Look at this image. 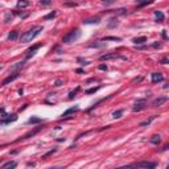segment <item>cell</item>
I'll return each instance as SVG.
<instances>
[{"mask_svg":"<svg viewBox=\"0 0 169 169\" xmlns=\"http://www.w3.org/2000/svg\"><path fill=\"white\" fill-rule=\"evenodd\" d=\"M0 70H1V67H0Z\"/></svg>","mask_w":169,"mask_h":169,"instance_id":"41","label":"cell"},{"mask_svg":"<svg viewBox=\"0 0 169 169\" xmlns=\"http://www.w3.org/2000/svg\"><path fill=\"white\" fill-rule=\"evenodd\" d=\"M149 143H152V144H155V145H159L160 143H161V136H160V135H153V136L149 139Z\"/></svg>","mask_w":169,"mask_h":169,"instance_id":"12","label":"cell"},{"mask_svg":"<svg viewBox=\"0 0 169 169\" xmlns=\"http://www.w3.org/2000/svg\"><path fill=\"white\" fill-rule=\"evenodd\" d=\"M61 83H62L61 81H55V86H61Z\"/></svg>","mask_w":169,"mask_h":169,"instance_id":"40","label":"cell"},{"mask_svg":"<svg viewBox=\"0 0 169 169\" xmlns=\"http://www.w3.org/2000/svg\"><path fill=\"white\" fill-rule=\"evenodd\" d=\"M132 41H134V44L140 45V44H144V42H147V37H145V36H142V37H135Z\"/></svg>","mask_w":169,"mask_h":169,"instance_id":"14","label":"cell"},{"mask_svg":"<svg viewBox=\"0 0 169 169\" xmlns=\"http://www.w3.org/2000/svg\"><path fill=\"white\" fill-rule=\"evenodd\" d=\"M100 21V17H91V19H86V20L83 21V23H85V24H98V23H99Z\"/></svg>","mask_w":169,"mask_h":169,"instance_id":"15","label":"cell"},{"mask_svg":"<svg viewBox=\"0 0 169 169\" xmlns=\"http://www.w3.org/2000/svg\"><path fill=\"white\" fill-rule=\"evenodd\" d=\"M24 61H23V62H17L16 63V65H13L12 66V70H15V69H20V67H23V66H24Z\"/></svg>","mask_w":169,"mask_h":169,"instance_id":"28","label":"cell"},{"mask_svg":"<svg viewBox=\"0 0 169 169\" xmlns=\"http://www.w3.org/2000/svg\"><path fill=\"white\" fill-rule=\"evenodd\" d=\"M55 15H57V13H55V11H52V12H50V13H48V15H46V16H45V20H50V19H53V17H55Z\"/></svg>","mask_w":169,"mask_h":169,"instance_id":"25","label":"cell"},{"mask_svg":"<svg viewBox=\"0 0 169 169\" xmlns=\"http://www.w3.org/2000/svg\"><path fill=\"white\" fill-rule=\"evenodd\" d=\"M145 107H147V103H145V100H144V99H139L138 102L135 103V107L132 108V110H134V112H139V111L144 110Z\"/></svg>","mask_w":169,"mask_h":169,"instance_id":"4","label":"cell"},{"mask_svg":"<svg viewBox=\"0 0 169 169\" xmlns=\"http://www.w3.org/2000/svg\"><path fill=\"white\" fill-rule=\"evenodd\" d=\"M55 151H57V149H52V151H49L48 153H46V155H44V156H42V159H45V157H48L49 155H52V153H54Z\"/></svg>","mask_w":169,"mask_h":169,"instance_id":"34","label":"cell"},{"mask_svg":"<svg viewBox=\"0 0 169 169\" xmlns=\"http://www.w3.org/2000/svg\"><path fill=\"white\" fill-rule=\"evenodd\" d=\"M79 37H81L79 29H74V31L69 32L67 35L63 36V37H62V42H63V44H71V42L77 41Z\"/></svg>","mask_w":169,"mask_h":169,"instance_id":"2","label":"cell"},{"mask_svg":"<svg viewBox=\"0 0 169 169\" xmlns=\"http://www.w3.org/2000/svg\"><path fill=\"white\" fill-rule=\"evenodd\" d=\"M136 3H138V7H144V5H147V4L152 3V0H136Z\"/></svg>","mask_w":169,"mask_h":169,"instance_id":"20","label":"cell"},{"mask_svg":"<svg viewBox=\"0 0 169 169\" xmlns=\"http://www.w3.org/2000/svg\"><path fill=\"white\" fill-rule=\"evenodd\" d=\"M100 1L103 4H106V5H110V4H114L116 0H100Z\"/></svg>","mask_w":169,"mask_h":169,"instance_id":"31","label":"cell"},{"mask_svg":"<svg viewBox=\"0 0 169 169\" xmlns=\"http://www.w3.org/2000/svg\"><path fill=\"white\" fill-rule=\"evenodd\" d=\"M104 42H100V44H98V42H91V44H89L90 48H103L104 46Z\"/></svg>","mask_w":169,"mask_h":169,"instance_id":"21","label":"cell"},{"mask_svg":"<svg viewBox=\"0 0 169 169\" xmlns=\"http://www.w3.org/2000/svg\"><path fill=\"white\" fill-rule=\"evenodd\" d=\"M99 69H100V70H107V66H106V65H100V66H99Z\"/></svg>","mask_w":169,"mask_h":169,"instance_id":"38","label":"cell"},{"mask_svg":"<svg viewBox=\"0 0 169 169\" xmlns=\"http://www.w3.org/2000/svg\"><path fill=\"white\" fill-rule=\"evenodd\" d=\"M100 61H106V59H114V58H119V54L116 53H111V54H103L99 57Z\"/></svg>","mask_w":169,"mask_h":169,"instance_id":"11","label":"cell"},{"mask_svg":"<svg viewBox=\"0 0 169 169\" xmlns=\"http://www.w3.org/2000/svg\"><path fill=\"white\" fill-rule=\"evenodd\" d=\"M65 5H73L74 7V5H77V3H65Z\"/></svg>","mask_w":169,"mask_h":169,"instance_id":"39","label":"cell"},{"mask_svg":"<svg viewBox=\"0 0 169 169\" xmlns=\"http://www.w3.org/2000/svg\"><path fill=\"white\" fill-rule=\"evenodd\" d=\"M116 25H118V20H116V19H111L110 23H108V28H114V27H116Z\"/></svg>","mask_w":169,"mask_h":169,"instance_id":"26","label":"cell"},{"mask_svg":"<svg viewBox=\"0 0 169 169\" xmlns=\"http://www.w3.org/2000/svg\"><path fill=\"white\" fill-rule=\"evenodd\" d=\"M19 75H20V74H19V71L13 73V74H12V75H8L7 78H5V79L3 81V83H1V85H3V86H5V85H8V83L13 82V81L16 79V78H19Z\"/></svg>","mask_w":169,"mask_h":169,"instance_id":"5","label":"cell"},{"mask_svg":"<svg viewBox=\"0 0 169 169\" xmlns=\"http://www.w3.org/2000/svg\"><path fill=\"white\" fill-rule=\"evenodd\" d=\"M164 79L161 73H152V83H157V82H161Z\"/></svg>","mask_w":169,"mask_h":169,"instance_id":"8","label":"cell"},{"mask_svg":"<svg viewBox=\"0 0 169 169\" xmlns=\"http://www.w3.org/2000/svg\"><path fill=\"white\" fill-rule=\"evenodd\" d=\"M40 122H41L40 118H31V119L28 120V123H29V124H36V123H40Z\"/></svg>","mask_w":169,"mask_h":169,"instance_id":"22","label":"cell"},{"mask_svg":"<svg viewBox=\"0 0 169 169\" xmlns=\"http://www.w3.org/2000/svg\"><path fill=\"white\" fill-rule=\"evenodd\" d=\"M152 46H153V48H160V46H161V44H159V42H155V44L152 45Z\"/></svg>","mask_w":169,"mask_h":169,"instance_id":"36","label":"cell"},{"mask_svg":"<svg viewBox=\"0 0 169 169\" xmlns=\"http://www.w3.org/2000/svg\"><path fill=\"white\" fill-rule=\"evenodd\" d=\"M42 32V27H33L28 32H25L24 35L20 37V42H31L33 38H36L40 33Z\"/></svg>","mask_w":169,"mask_h":169,"instance_id":"1","label":"cell"},{"mask_svg":"<svg viewBox=\"0 0 169 169\" xmlns=\"http://www.w3.org/2000/svg\"><path fill=\"white\" fill-rule=\"evenodd\" d=\"M17 37H19V32H17V31H12L9 35H8V40H11V41L16 40Z\"/></svg>","mask_w":169,"mask_h":169,"instance_id":"18","label":"cell"},{"mask_svg":"<svg viewBox=\"0 0 169 169\" xmlns=\"http://www.w3.org/2000/svg\"><path fill=\"white\" fill-rule=\"evenodd\" d=\"M120 40H122L120 37H110V36L103 38V41H120Z\"/></svg>","mask_w":169,"mask_h":169,"instance_id":"24","label":"cell"},{"mask_svg":"<svg viewBox=\"0 0 169 169\" xmlns=\"http://www.w3.org/2000/svg\"><path fill=\"white\" fill-rule=\"evenodd\" d=\"M161 36H162V38H164V40H168V36H166V32L165 31H162Z\"/></svg>","mask_w":169,"mask_h":169,"instance_id":"35","label":"cell"},{"mask_svg":"<svg viewBox=\"0 0 169 169\" xmlns=\"http://www.w3.org/2000/svg\"><path fill=\"white\" fill-rule=\"evenodd\" d=\"M78 110H79L78 107H71V108H67V110H66L65 112L62 114V116H63V118H67L69 115L74 114V112H78Z\"/></svg>","mask_w":169,"mask_h":169,"instance_id":"13","label":"cell"},{"mask_svg":"<svg viewBox=\"0 0 169 169\" xmlns=\"http://www.w3.org/2000/svg\"><path fill=\"white\" fill-rule=\"evenodd\" d=\"M161 63L166 65V63H168V58H162V59H161Z\"/></svg>","mask_w":169,"mask_h":169,"instance_id":"37","label":"cell"},{"mask_svg":"<svg viewBox=\"0 0 169 169\" xmlns=\"http://www.w3.org/2000/svg\"><path fill=\"white\" fill-rule=\"evenodd\" d=\"M40 130H42V127H37V128H36V130H35V131L28 132L27 135H24L23 138H21V139H19V140H16V142H21V140H25V139H29V138H31V136H33V135H36V134H37V132L40 131Z\"/></svg>","mask_w":169,"mask_h":169,"instance_id":"9","label":"cell"},{"mask_svg":"<svg viewBox=\"0 0 169 169\" xmlns=\"http://www.w3.org/2000/svg\"><path fill=\"white\" fill-rule=\"evenodd\" d=\"M132 168H144V169H153L156 166L155 162H149V161H139V162H135L132 164Z\"/></svg>","mask_w":169,"mask_h":169,"instance_id":"3","label":"cell"},{"mask_svg":"<svg viewBox=\"0 0 169 169\" xmlns=\"http://www.w3.org/2000/svg\"><path fill=\"white\" fill-rule=\"evenodd\" d=\"M17 120V116L16 115H8V118H5V119H1L0 120V126L1 124H8V123H12V122H16Z\"/></svg>","mask_w":169,"mask_h":169,"instance_id":"6","label":"cell"},{"mask_svg":"<svg viewBox=\"0 0 169 169\" xmlns=\"http://www.w3.org/2000/svg\"><path fill=\"white\" fill-rule=\"evenodd\" d=\"M155 16L156 19H157V23H161V21H164V19H165V16H164V13L162 12H160V11H155Z\"/></svg>","mask_w":169,"mask_h":169,"instance_id":"17","label":"cell"},{"mask_svg":"<svg viewBox=\"0 0 169 169\" xmlns=\"http://www.w3.org/2000/svg\"><path fill=\"white\" fill-rule=\"evenodd\" d=\"M166 102H168V98L166 97H161V98H157V99H155L153 100V106L155 107H160V106H162V104L164 103H166Z\"/></svg>","mask_w":169,"mask_h":169,"instance_id":"7","label":"cell"},{"mask_svg":"<svg viewBox=\"0 0 169 169\" xmlns=\"http://www.w3.org/2000/svg\"><path fill=\"white\" fill-rule=\"evenodd\" d=\"M40 3H41L42 5H49V4L52 3V1H50V0H41V1H40Z\"/></svg>","mask_w":169,"mask_h":169,"instance_id":"33","label":"cell"},{"mask_svg":"<svg viewBox=\"0 0 169 169\" xmlns=\"http://www.w3.org/2000/svg\"><path fill=\"white\" fill-rule=\"evenodd\" d=\"M78 62H81V65H89V61H87V59H83V58H81V57H78Z\"/></svg>","mask_w":169,"mask_h":169,"instance_id":"30","label":"cell"},{"mask_svg":"<svg viewBox=\"0 0 169 169\" xmlns=\"http://www.w3.org/2000/svg\"><path fill=\"white\" fill-rule=\"evenodd\" d=\"M98 89H99V87H93V89H89V90H86V94H93V93H95V91H98Z\"/></svg>","mask_w":169,"mask_h":169,"instance_id":"32","label":"cell"},{"mask_svg":"<svg viewBox=\"0 0 169 169\" xmlns=\"http://www.w3.org/2000/svg\"><path fill=\"white\" fill-rule=\"evenodd\" d=\"M16 165H17V162H16V161H8V162H5V164H4V165L1 166V168H3V169H7V168H15Z\"/></svg>","mask_w":169,"mask_h":169,"instance_id":"19","label":"cell"},{"mask_svg":"<svg viewBox=\"0 0 169 169\" xmlns=\"http://www.w3.org/2000/svg\"><path fill=\"white\" fill-rule=\"evenodd\" d=\"M78 91H79V87H77L74 91H71V93L69 94V99H73V97H75V94L78 93Z\"/></svg>","mask_w":169,"mask_h":169,"instance_id":"29","label":"cell"},{"mask_svg":"<svg viewBox=\"0 0 169 169\" xmlns=\"http://www.w3.org/2000/svg\"><path fill=\"white\" fill-rule=\"evenodd\" d=\"M122 114H123V110H118V111H115L114 114H112V118H114V119H118V118H120Z\"/></svg>","mask_w":169,"mask_h":169,"instance_id":"27","label":"cell"},{"mask_svg":"<svg viewBox=\"0 0 169 169\" xmlns=\"http://www.w3.org/2000/svg\"><path fill=\"white\" fill-rule=\"evenodd\" d=\"M29 0H19L17 1V8H27L29 7Z\"/></svg>","mask_w":169,"mask_h":169,"instance_id":"16","label":"cell"},{"mask_svg":"<svg viewBox=\"0 0 169 169\" xmlns=\"http://www.w3.org/2000/svg\"><path fill=\"white\" fill-rule=\"evenodd\" d=\"M156 116H151L148 119V120H145V122H143V123H140V127H145V126H148V124H151V122L153 120V119H155Z\"/></svg>","mask_w":169,"mask_h":169,"instance_id":"23","label":"cell"},{"mask_svg":"<svg viewBox=\"0 0 169 169\" xmlns=\"http://www.w3.org/2000/svg\"><path fill=\"white\" fill-rule=\"evenodd\" d=\"M42 45H44V44H42V42H41V44H37V45H35V46H32L31 49H28V50H27V53H28L27 58H29V57H32V55L35 54V52H36V50H37L38 48H41Z\"/></svg>","mask_w":169,"mask_h":169,"instance_id":"10","label":"cell"}]
</instances>
